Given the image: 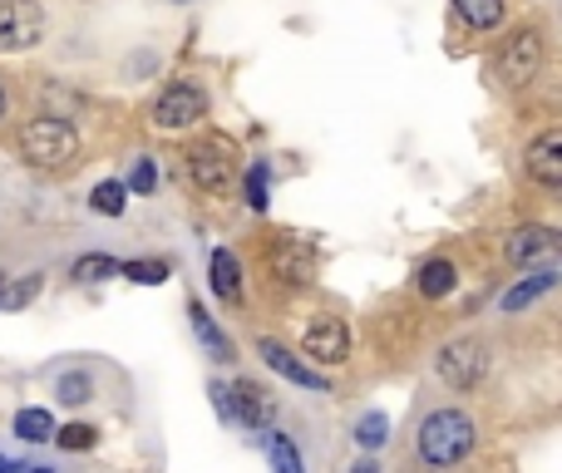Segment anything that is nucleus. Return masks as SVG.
<instances>
[{
	"mask_svg": "<svg viewBox=\"0 0 562 473\" xmlns=\"http://www.w3.org/2000/svg\"><path fill=\"white\" fill-rule=\"evenodd\" d=\"M474 449V419L464 409H435L419 425V459L429 469H454Z\"/></svg>",
	"mask_w": 562,
	"mask_h": 473,
	"instance_id": "obj_1",
	"label": "nucleus"
},
{
	"mask_svg": "<svg viewBox=\"0 0 562 473\" xmlns=\"http://www.w3.org/2000/svg\"><path fill=\"white\" fill-rule=\"evenodd\" d=\"M20 154H25L35 168L59 173V168H69L79 158V134H75V124H65V119L40 114L20 128Z\"/></svg>",
	"mask_w": 562,
	"mask_h": 473,
	"instance_id": "obj_2",
	"label": "nucleus"
},
{
	"mask_svg": "<svg viewBox=\"0 0 562 473\" xmlns=\"http://www.w3.org/2000/svg\"><path fill=\"white\" fill-rule=\"evenodd\" d=\"M40 35H45L40 0H0V55H20L40 45Z\"/></svg>",
	"mask_w": 562,
	"mask_h": 473,
	"instance_id": "obj_3",
	"label": "nucleus"
},
{
	"mask_svg": "<svg viewBox=\"0 0 562 473\" xmlns=\"http://www.w3.org/2000/svg\"><path fill=\"white\" fill-rule=\"evenodd\" d=\"M538 69H543V35L538 30H514L498 49V75L508 85H528V79H538Z\"/></svg>",
	"mask_w": 562,
	"mask_h": 473,
	"instance_id": "obj_4",
	"label": "nucleus"
},
{
	"mask_svg": "<svg viewBox=\"0 0 562 473\" xmlns=\"http://www.w3.org/2000/svg\"><path fill=\"white\" fill-rule=\"evenodd\" d=\"M484 370H488V350L479 346V340H449V346L439 350V375L454 390H474L479 380H484Z\"/></svg>",
	"mask_w": 562,
	"mask_h": 473,
	"instance_id": "obj_5",
	"label": "nucleus"
},
{
	"mask_svg": "<svg viewBox=\"0 0 562 473\" xmlns=\"http://www.w3.org/2000/svg\"><path fill=\"white\" fill-rule=\"evenodd\" d=\"M207 114V94L198 85H168L154 104V124L158 128H188Z\"/></svg>",
	"mask_w": 562,
	"mask_h": 473,
	"instance_id": "obj_6",
	"label": "nucleus"
},
{
	"mask_svg": "<svg viewBox=\"0 0 562 473\" xmlns=\"http://www.w3.org/2000/svg\"><path fill=\"white\" fill-rule=\"evenodd\" d=\"M301 346H306V356L321 360V365H340V360L350 356L346 320H340V316H316L306 326V336H301Z\"/></svg>",
	"mask_w": 562,
	"mask_h": 473,
	"instance_id": "obj_7",
	"label": "nucleus"
},
{
	"mask_svg": "<svg viewBox=\"0 0 562 473\" xmlns=\"http://www.w3.org/2000/svg\"><path fill=\"white\" fill-rule=\"evenodd\" d=\"M524 168L538 188H562V128H548V134H538L528 144Z\"/></svg>",
	"mask_w": 562,
	"mask_h": 473,
	"instance_id": "obj_8",
	"label": "nucleus"
},
{
	"mask_svg": "<svg viewBox=\"0 0 562 473\" xmlns=\"http://www.w3.org/2000/svg\"><path fill=\"white\" fill-rule=\"evenodd\" d=\"M508 261H514V267H533V261L553 267L558 261V233L553 227H538V223L508 233Z\"/></svg>",
	"mask_w": 562,
	"mask_h": 473,
	"instance_id": "obj_9",
	"label": "nucleus"
},
{
	"mask_svg": "<svg viewBox=\"0 0 562 473\" xmlns=\"http://www.w3.org/2000/svg\"><path fill=\"white\" fill-rule=\"evenodd\" d=\"M188 168H193V183L207 188V193H227L233 188V158H227V144H198L188 154Z\"/></svg>",
	"mask_w": 562,
	"mask_h": 473,
	"instance_id": "obj_10",
	"label": "nucleus"
},
{
	"mask_svg": "<svg viewBox=\"0 0 562 473\" xmlns=\"http://www.w3.org/2000/svg\"><path fill=\"white\" fill-rule=\"evenodd\" d=\"M227 395H233V419H243L247 429H267L277 419V399L267 395V385H257V380H237Z\"/></svg>",
	"mask_w": 562,
	"mask_h": 473,
	"instance_id": "obj_11",
	"label": "nucleus"
},
{
	"mask_svg": "<svg viewBox=\"0 0 562 473\" xmlns=\"http://www.w3.org/2000/svg\"><path fill=\"white\" fill-rule=\"evenodd\" d=\"M257 350H262V360H267V365H272L277 375H286L291 385H301V390H330V380L321 375V370H311L301 356H291V350L281 346V340H262V346H257Z\"/></svg>",
	"mask_w": 562,
	"mask_h": 473,
	"instance_id": "obj_12",
	"label": "nucleus"
},
{
	"mask_svg": "<svg viewBox=\"0 0 562 473\" xmlns=\"http://www.w3.org/2000/svg\"><path fill=\"white\" fill-rule=\"evenodd\" d=\"M553 286H558V271H553V267H543V271H533V277H524L518 286H508L498 306H504V316H518V311H528L533 301H543Z\"/></svg>",
	"mask_w": 562,
	"mask_h": 473,
	"instance_id": "obj_13",
	"label": "nucleus"
},
{
	"mask_svg": "<svg viewBox=\"0 0 562 473\" xmlns=\"http://www.w3.org/2000/svg\"><path fill=\"white\" fill-rule=\"evenodd\" d=\"M213 291L223 301H233V306L243 301V267H237V257L227 247L213 251Z\"/></svg>",
	"mask_w": 562,
	"mask_h": 473,
	"instance_id": "obj_14",
	"label": "nucleus"
},
{
	"mask_svg": "<svg viewBox=\"0 0 562 473\" xmlns=\"http://www.w3.org/2000/svg\"><path fill=\"white\" fill-rule=\"evenodd\" d=\"M454 281H459L454 261H449V257H435V261H425V267H419V296L439 301V296H449V291H454Z\"/></svg>",
	"mask_w": 562,
	"mask_h": 473,
	"instance_id": "obj_15",
	"label": "nucleus"
},
{
	"mask_svg": "<svg viewBox=\"0 0 562 473\" xmlns=\"http://www.w3.org/2000/svg\"><path fill=\"white\" fill-rule=\"evenodd\" d=\"M454 15L464 20L469 30H498V20H504V0H454Z\"/></svg>",
	"mask_w": 562,
	"mask_h": 473,
	"instance_id": "obj_16",
	"label": "nucleus"
},
{
	"mask_svg": "<svg viewBox=\"0 0 562 473\" xmlns=\"http://www.w3.org/2000/svg\"><path fill=\"white\" fill-rule=\"evenodd\" d=\"M188 316H193V330H198V340H203L207 350H213V360H233V340L223 336V330L207 320V311H203V301H188Z\"/></svg>",
	"mask_w": 562,
	"mask_h": 473,
	"instance_id": "obj_17",
	"label": "nucleus"
},
{
	"mask_svg": "<svg viewBox=\"0 0 562 473\" xmlns=\"http://www.w3.org/2000/svg\"><path fill=\"white\" fill-rule=\"evenodd\" d=\"M262 444H267V459H272V469L277 473H301V454H296V444H291L281 429L267 425L262 429Z\"/></svg>",
	"mask_w": 562,
	"mask_h": 473,
	"instance_id": "obj_18",
	"label": "nucleus"
},
{
	"mask_svg": "<svg viewBox=\"0 0 562 473\" xmlns=\"http://www.w3.org/2000/svg\"><path fill=\"white\" fill-rule=\"evenodd\" d=\"M15 435L30 439V444H45V439H55V419H49V409H20Z\"/></svg>",
	"mask_w": 562,
	"mask_h": 473,
	"instance_id": "obj_19",
	"label": "nucleus"
},
{
	"mask_svg": "<svg viewBox=\"0 0 562 473\" xmlns=\"http://www.w3.org/2000/svg\"><path fill=\"white\" fill-rule=\"evenodd\" d=\"M40 296V277H20V281H5L0 286V311H20Z\"/></svg>",
	"mask_w": 562,
	"mask_h": 473,
	"instance_id": "obj_20",
	"label": "nucleus"
},
{
	"mask_svg": "<svg viewBox=\"0 0 562 473\" xmlns=\"http://www.w3.org/2000/svg\"><path fill=\"white\" fill-rule=\"evenodd\" d=\"M124 198H128V188H124V183H99L89 203H94V213H104V217H119V213H124V207H128Z\"/></svg>",
	"mask_w": 562,
	"mask_h": 473,
	"instance_id": "obj_21",
	"label": "nucleus"
},
{
	"mask_svg": "<svg viewBox=\"0 0 562 473\" xmlns=\"http://www.w3.org/2000/svg\"><path fill=\"white\" fill-rule=\"evenodd\" d=\"M119 277L144 281V286H158V281H168V261H119Z\"/></svg>",
	"mask_w": 562,
	"mask_h": 473,
	"instance_id": "obj_22",
	"label": "nucleus"
},
{
	"mask_svg": "<svg viewBox=\"0 0 562 473\" xmlns=\"http://www.w3.org/2000/svg\"><path fill=\"white\" fill-rule=\"evenodd\" d=\"M385 439H390V419L380 415V409L360 419V429H356V444H360V449H380Z\"/></svg>",
	"mask_w": 562,
	"mask_h": 473,
	"instance_id": "obj_23",
	"label": "nucleus"
},
{
	"mask_svg": "<svg viewBox=\"0 0 562 473\" xmlns=\"http://www.w3.org/2000/svg\"><path fill=\"white\" fill-rule=\"evenodd\" d=\"M75 277L79 281H104V277H119V261L114 257H85V261H75Z\"/></svg>",
	"mask_w": 562,
	"mask_h": 473,
	"instance_id": "obj_24",
	"label": "nucleus"
},
{
	"mask_svg": "<svg viewBox=\"0 0 562 473\" xmlns=\"http://www.w3.org/2000/svg\"><path fill=\"white\" fill-rule=\"evenodd\" d=\"M243 193H247V203L257 207V213H267V164H252V173H247V183H243Z\"/></svg>",
	"mask_w": 562,
	"mask_h": 473,
	"instance_id": "obj_25",
	"label": "nucleus"
},
{
	"mask_svg": "<svg viewBox=\"0 0 562 473\" xmlns=\"http://www.w3.org/2000/svg\"><path fill=\"white\" fill-rule=\"evenodd\" d=\"M55 439H59V449H75V454H79V449H94V429H89V425H65V429H55Z\"/></svg>",
	"mask_w": 562,
	"mask_h": 473,
	"instance_id": "obj_26",
	"label": "nucleus"
},
{
	"mask_svg": "<svg viewBox=\"0 0 562 473\" xmlns=\"http://www.w3.org/2000/svg\"><path fill=\"white\" fill-rule=\"evenodd\" d=\"M89 395H94V385H89V375H79V370L59 380V399H65V405H85Z\"/></svg>",
	"mask_w": 562,
	"mask_h": 473,
	"instance_id": "obj_27",
	"label": "nucleus"
},
{
	"mask_svg": "<svg viewBox=\"0 0 562 473\" xmlns=\"http://www.w3.org/2000/svg\"><path fill=\"white\" fill-rule=\"evenodd\" d=\"M154 183H158L154 164H148V158H138V164H134V178H128V188H134V193H154Z\"/></svg>",
	"mask_w": 562,
	"mask_h": 473,
	"instance_id": "obj_28",
	"label": "nucleus"
},
{
	"mask_svg": "<svg viewBox=\"0 0 562 473\" xmlns=\"http://www.w3.org/2000/svg\"><path fill=\"white\" fill-rule=\"evenodd\" d=\"M207 395L217 399V409H223V419H233V395H227V385H213Z\"/></svg>",
	"mask_w": 562,
	"mask_h": 473,
	"instance_id": "obj_29",
	"label": "nucleus"
},
{
	"mask_svg": "<svg viewBox=\"0 0 562 473\" xmlns=\"http://www.w3.org/2000/svg\"><path fill=\"white\" fill-rule=\"evenodd\" d=\"M350 473H380V464H375V459H360V464L350 469Z\"/></svg>",
	"mask_w": 562,
	"mask_h": 473,
	"instance_id": "obj_30",
	"label": "nucleus"
},
{
	"mask_svg": "<svg viewBox=\"0 0 562 473\" xmlns=\"http://www.w3.org/2000/svg\"><path fill=\"white\" fill-rule=\"evenodd\" d=\"M0 473H25V469H20L15 459H0Z\"/></svg>",
	"mask_w": 562,
	"mask_h": 473,
	"instance_id": "obj_31",
	"label": "nucleus"
},
{
	"mask_svg": "<svg viewBox=\"0 0 562 473\" xmlns=\"http://www.w3.org/2000/svg\"><path fill=\"white\" fill-rule=\"evenodd\" d=\"M0 119H5V85H0Z\"/></svg>",
	"mask_w": 562,
	"mask_h": 473,
	"instance_id": "obj_32",
	"label": "nucleus"
},
{
	"mask_svg": "<svg viewBox=\"0 0 562 473\" xmlns=\"http://www.w3.org/2000/svg\"><path fill=\"white\" fill-rule=\"evenodd\" d=\"M168 5H193V0H168Z\"/></svg>",
	"mask_w": 562,
	"mask_h": 473,
	"instance_id": "obj_33",
	"label": "nucleus"
},
{
	"mask_svg": "<svg viewBox=\"0 0 562 473\" xmlns=\"http://www.w3.org/2000/svg\"><path fill=\"white\" fill-rule=\"evenodd\" d=\"M25 473H49V469H25Z\"/></svg>",
	"mask_w": 562,
	"mask_h": 473,
	"instance_id": "obj_34",
	"label": "nucleus"
}]
</instances>
